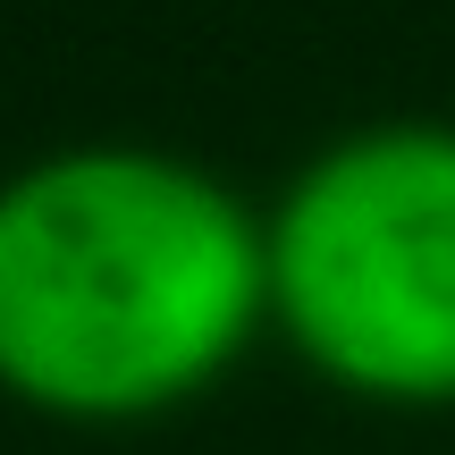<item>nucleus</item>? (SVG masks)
Listing matches in <instances>:
<instances>
[{
	"instance_id": "nucleus-1",
	"label": "nucleus",
	"mask_w": 455,
	"mask_h": 455,
	"mask_svg": "<svg viewBox=\"0 0 455 455\" xmlns=\"http://www.w3.org/2000/svg\"><path fill=\"white\" fill-rule=\"evenodd\" d=\"M270 329V228L161 144H60L0 178V396L68 430L186 413Z\"/></svg>"
},
{
	"instance_id": "nucleus-2",
	"label": "nucleus",
	"mask_w": 455,
	"mask_h": 455,
	"mask_svg": "<svg viewBox=\"0 0 455 455\" xmlns=\"http://www.w3.org/2000/svg\"><path fill=\"white\" fill-rule=\"evenodd\" d=\"M270 228V329L312 379L396 413L455 405V118L321 144Z\"/></svg>"
}]
</instances>
